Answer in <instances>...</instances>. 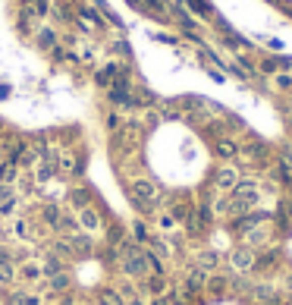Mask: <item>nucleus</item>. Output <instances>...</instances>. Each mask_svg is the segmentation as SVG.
Listing matches in <instances>:
<instances>
[{"label": "nucleus", "mask_w": 292, "mask_h": 305, "mask_svg": "<svg viewBox=\"0 0 292 305\" xmlns=\"http://www.w3.org/2000/svg\"><path fill=\"white\" fill-rule=\"evenodd\" d=\"M236 183H239V173H236L232 167H223L220 173H217V189H220V192H226V189H232Z\"/></svg>", "instance_id": "nucleus-5"}, {"label": "nucleus", "mask_w": 292, "mask_h": 305, "mask_svg": "<svg viewBox=\"0 0 292 305\" xmlns=\"http://www.w3.org/2000/svg\"><path fill=\"white\" fill-rule=\"evenodd\" d=\"M132 195H135V202L144 205V208L157 205V186L151 183V179H135V183H132Z\"/></svg>", "instance_id": "nucleus-1"}, {"label": "nucleus", "mask_w": 292, "mask_h": 305, "mask_svg": "<svg viewBox=\"0 0 292 305\" xmlns=\"http://www.w3.org/2000/svg\"><path fill=\"white\" fill-rule=\"evenodd\" d=\"M129 305H148L144 299H129Z\"/></svg>", "instance_id": "nucleus-19"}, {"label": "nucleus", "mask_w": 292, "mask_h": 305, "mask_svg": "<svg viewBox=\"0 0 292 305\" xmlns=\"http://www.w3.org/2000/svg\"><path fill=\"white\" fill-rule=\"evenodd\" d=\"M44 220H47V224H60V211L53 208V205H47V208H44Z\"/></svg>", "instance_id": "nucleus-13"}, {"label": "nucleus", "mask_w": 292, "mask_h": 305, "mask_svg": "<svg viewBox=\"0 0 292 305\" xmlns=\"http://www.w3.org/2000/svg\"><path fill=\"white\" fill-rule=\"evenodd\" d=\"M98 305H123V296H120V293H113V290H107V293H101V296H98Z\"/></svg>", "instance_id": "nucleus-8"}, {"label": "nucleus", "mask_w": 292, "mask_h": 305, "mask_svg": "<svg viewBox=\"0 0 292 305\" xmlns=\"http://www.w3.org/2000/svg\"><path fill=\"white\" fill-rule=\"evenodd\" d=\"M41 44H44V47H50V44H53V32H50V29H44V32H41Z\"/></svg>", "instance_id": "nucleus-17"}, {"label": "nucleus", "mask_w": 292, "mask_h": 305, "mask_svg": "<svg viewBox=\"0 0 292 305\" xmlns=\"http://www.w3.org/2000/svg\"><path fill=\"white\" fill-rule=\"evenodd\" d=\"M16 271H13V264L10 261H0V283H13Z\"/></svg>", "instance_id": "nucleus-9"}, {"label": "nucleus", "mask_w": 292, "mask_h": 305, "mask_svg": "<svg viewBox=\"0 0 292 305\" xmlns=\"http://www.w3.org/2000/svg\"><path fill=\"white\" fill-rule=\"evenodd\" d=\"M79 227H82L85 233H98V230H101L98 211H95V208H82V211H79Z\"/></svg>", "instance_id": "nucleus-2"}, {"label": "nucleus", "mask_w": 292, "mask_h": 305, "mask_svg": "<svg viewBox=\"0 0 292 305\" xmlns=\"http://www.w3.org/2000/svg\"><path fill=\"white\" fill-rule=\"evenodd\" d=\"M57 173H63V176H69V173H76V154H72L69 148L57 151Z\"/></svg>", "instance_id": "nucleus-3"}, {"label": "nucleus", "mask_w": 292, "mask_h": 305, "mask_svg": "<svg viewBox=\"0 0 292 305\" xmlns=\"http://www.w3.org/2000/svg\"><path fill=\"white\" fill-rule=\"evenodd\" d=\"M157 227H160L163 233H170V230H176V217H173V214H160V217H157Z\"/></svg>", "instance_id": "nucleus-10"}, {"label": "nucleus", "mask_w": 292, "mask_h": 305, "mask_svg": "<svg viewBox=\"0 0 292 305\" xmlns=\"http://www.w3.org/2000/svg\"><path fill=\"white\" fill-rule=\"evenodd\" d=\"M251 264H254V255H251V248H236L232 252V267L236 271H251Z\"/></svg>", "instance_id": "nucleus-4"}, {"label": "nucleus", "mask_w": 292, "mask_h": 305, "mask_svg": "<svg viewBox=\"0 0 292 305\" xmlns=\"http://www.w3.org/2000/svg\"><path fill=\"white\" fill-rule=\"evenodd\" d=\"M16 176H19V167H16V160H7V164H0V186H13Z\"/></svg>", "instance_id": "nucleus-6"}, {"label": "nucleus", "mask_w": 292, "mask_h": 305, "mask_svg": "<svg viewBox=\"0 0 292 305\" xmlns=\"http://www.w3.org/2000/svg\"><path fill=\"white\" fill-rule=\"evenodd\" d=\"M13 233H16L19 239H28V236H32V227H28L25 220H13Z\"/></svg>", "instance_id": "nucleus-11"}, {"label": "nucleus", "mask_w": 292, "mask_h": 305, "mask_svg": "<svg viewBox=\"0 0 292 305\" xmlns=\"http://www.w3.org/2000/svg\"><path fill=\"white\" fill-rule=\"evenodd\" d=\"M60 305H66V302H60Z\"/></svg>", "instance_id": "nucleus-20"}, {"label": "nucleus", "mask_w": 292, "mask_h": 305, "mask_svg": "<svg viewBox=\"0 0 292 305\" xmlns=\"http://www.w3.org/2000/svg\"><path fill=\"white\" fill-rule=\"evenodd\" d=\"M19 277L28 280V283H38V280H41V267H38V264H22V267H19Z\"/></svg>", "instance_id": "nucleus-7"}, {"label": "nucleus", "mask_w": 292, "mask_h": 305, "mask_svg": "<svg viewBox=\"0 0 292 305\" xmlns=\"http://www.w3.org/2000/svg\"><path fill=\"white\" fill-rule=\"evenodd\" d=\"M232 151H236V148H232V145H229V142H223V145H220V154H226V157H229V154H232Z\"/></svg>", "instance_id": "nucleus-18"}, {"label": "nucleus", "mask_w": 292, "mask_h": 305, "mask_svg": "<svg viewBox=\"0 0 292 305\" xmlns=\"http://www.w3.org/2000/svg\"><path fill=\"white\" fill-rule=\"evenodd\" d=\"M72 205H76L79 211L88 208V192H72Z\"/></svg>", "instance_id": "nucleus-14"}, {"label": "nucleus", "mask_w": 292, "mask_h": 305, "mask_svg": "<svg viewBox=\"0 0 292 305\" xmlns=\"http://www.w3.org/2000/svg\"><path fill=\"white\" fill-rule=\"evenodd\" d=\"M113 73H116V69H113V66H107V69H101V73H98V82H101V85H110V82H113Z\"/></svg>", "instance_id": "nucleus-12"}, {"label": "nucleus", "mask_w": 292, "mask_h": 305, "mask_svg": "<svg viewBox=\"0 0 292 305\" xmlns=\"http://www.w3.org/2000/svg\"><path fill=\"white\" fill-rule=\"evenodd\" d=\"M66 283H69V280H66L63 274H53V277H50V290H66Z\"/></svg>", "instance_id": "nucleus-15"}, {"label": "nucleus", "mask_w": 292, "mask_h": 305, "mask_svg": "<svg viewBox=\"0 0 292 305\" xmlns=\"http://www.w3.org/2000/svg\"><path fill=\"white\" fill-rule=\"evenodd\" d=\"M69 242L76 245V252H88V236H72Z\"/></svg>", "instance_id": "nucleus-16"}]
</instances>
